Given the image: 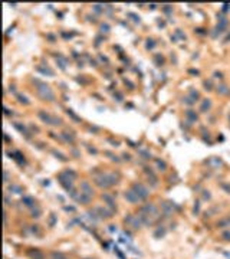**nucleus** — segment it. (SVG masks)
<instances>
[{
    "mask_svg": "<svg viewBox=\"0 0 230 259\" xmlns=\"http://www.w3.org/2000/svg\"><path fill=\"white\" fill-rule=\"evenodd\" d=\"M5 200H6V204H10V199L7 197V196H6V197H5Z\"/></svg>",
    "mask_w": 230,
    "mask_h": 259,
    "instance_id": "a18cd8bd",
    "label": "nucleus"
},
{
    "mask_svg": "<svg viewBox=\"0 0 230 259\" xmlns=\"http://www.w3.org/2000/svg\"><path fill=\"white\" fill-rule=\"evenodd\" d=\"M124 196H125L127 202H130V203H138V202H140V197H138L137 194H135V192H134L132 189H130V190H127Z\"/></svg>",
    "mask_w": 230,
    "mask_h": 259,
    "instance_id": "1a4fd4ad",
    "label": "nucleus"
},
{
    "mask_svg": "<svg viewBox=\"0 0 230 259\" xmlns=\"http://www.w3.org/2000/svg\"><path fill=\"white\" fill-rule=\"evenodd\" d=\"M89 213L92 216H98L99 219H110L114 215V212L111 209H104V207H96L93 212H89Z\"/></svg>",
    "mask_w": 230,
    "mask_h": 259,
    "instance_id": "6e6552de",
    "label": "nucleus"
},
{
    "mask_svg": "<svg viewBox=\"0 0 230 259\" xmlns=\"http://www.w3.org/2000/svg\"><path fill=\"white\" fill-rule=\"evenodd\" d=\"M28 255L30 256L32 259H45V255L39 250V249H29L28 250Z\"/></svg>",
    "mask_w": 230,
    "mask_h": 259,
    "instance_id": "ddd939ff",
    "label": "nucleus"
},
{
    "mask_svg": "<svg viewBox=\"0 0 230 259\" xmlns=\"http://www.w3.org/2000/svg\"><path fill=\"white\" fill-rule=\"evenodd\" d=\"M65 210H66V212H75V209H73V207H71V206H69V207H68V206H65Z\"/></svg>",
    "mask_w": 230,
    "mask_h": 259,
    "instance_id": "a19ab883",
    "label": "nucleus"
},
{
    "mask_svg": "<svg viewBox=\"0 0 230 259\" xmlns=\"http://www.w3.org/2000/svg\"><path fill=\"white\" fill-rule=\"evenodd\" d=\"M124 82H125V83H127V85H130V88H131V89H132V88H134V85H132V83H131V82H130V81H127V79H124Z\"/></svg>",
    "mask_w": 230,
    "mask_h": 259,
    "instance_id": "79ce46f5",
    "label": "nucleus"
},
{
    "mask_svg": "<svg viewBox=\"0 0 230 259\" xmlns=\"http://www.w3.org/2000/svg\"><path fill=\"white\" fill-rule=\"evenodd\" d=\"M124 155V158H127V160H130V154H122Z\"/></svg>",
    "mask_w": 230,
    "mask_h": 259,
    "instance_id": "49530a36",
    "label": "nucleus"
},
{
    "mask_svg": "<svg viewBox=\"0 0 230 259\" xmlns=\"http://www.w3.org/2000/svg\"><path fill=\"white\" fill-rule=\"evenodd\" d=\"M16 98H17V101L20 102V104H25V105H29L30 104V101H29L25 95H22V94H16Z\"/></svg>",
    "mask_w": 230,
    "mask_h": 259,
    "instance_id": "aec40b11",
    "label": "nucleus"
},
{
    "mask_svg": "<svg viewBox=\"0 0 230 259\" xmlns=\"http://www.w3.org/2000/svg\"><path fill=\"white\" fill-rule=\"evenodd\" d=\"M164 233H165V229H164V227H158V229L155 230V233H154V236L161 237V236H164Z\"/></svg>",
    "mask_w": 230,
    "mask_h": 259,
    "instance_id": "393cba45",
    "label": "nucleus"
},
{
    "mask_svg": "<svg viewBox=\"0 0 230 259\" xmlns=\"http://www.w3.org/2000/svg\"><path fill=\"white\" fill-rule=\"evenodd\" d=\"M55 223H56V215L55 213H50V216H49V226H55Z\"/></svg>",
    "mask_w": 230,
    "mask_h": 259,
    "instance_id": "bb28decb",
    "label": "nucleus"
},
{
    "mask_svg": "<svg viewBox=\"0 0 230 259\" xmlns=\"http://www.w3.org/2000/svg\"><path fill=\"white\" fill-rule=\"evenodd\" d=\"M38 117L45 122V124H49V125H52V117H53V115L48 114L46 111H39V112H38Z\"/></svg>",
    "mask_w": 230,
    "mask_h": 259,
    "instance_id": "f8f14e48",
    "label": "nucleus"
},
{
    "mask_svg": "<svg viewBox=\"0 0 230 259\" xmlns=\"http://www.w3.org/2000/svg\"><path fill=\"white\" fill-rule=\"evenodd\" d=\"M79 192H82L83 194H86V196H92L93 192H92V187H91V184L88 182H82L81 183V186H79Z\"/></svg>",
    "mask_w": 230,
    "mask_h": 259,
    "instance_id": "9b49d317",
    "label": "nucleus"
},
{
    "mask_svg": "<svg viewBox=\"0 0 230 259\" xmlns=\"http://www.w3.org/2000/svg\"><path fill=\"white\" fill-rule=\"evenodd\" d=\"M38 71L42 72V73H45V75L48 73L49 77H53V71H50L49 68H42V66H38Z\"/></svg>",
    "mask_w": 230,
    "mask_h": 259,
    "instance_id": "5701e85b",
    "label": "nucleus"
},
{
    "mask_svg": "<svg viewBox=\"0 0 230 259\" xmlns=\"http://www.w3.org/2000/svg\"><path fill=\"white\" fill-rule=\"evenodd\" d=\"M36 91H38V95L42 99H46V101H53V99H55L53 91H52L49 85H46V83H39V87H36Z\"/></svg>",
    "mask_w": 230,
    "mask_h": 259,
    "instance_id": "f03ea898",
    "label": "nucleus"
},
{
    "mask_svg": "<svg viewBox=\"0 0 230 259\" xmlns=\"http://www.w3.org/2000/svg\"><path fill=\"white\" fill-rule=\"evenodd\" d=\"M93 9H95V10H96V12H104L105 6H104V7H102V5H95V6H93Z\"/></svg>",
    "mask_w": 230,
    "mask_h": 259,
    "instance_id": "c9c22d12",
    "label": "nucleus"
},
{
    "mask_svg": "<svg viewBox=\"0 0 230 259\" xmlns=\"http://www.w3.org/2000/svg\"><path fill=\"white\" fill-rule=\"evenodd\" d=\"M105 154L108 155V157H110L111 160H115V161H120V158H118V157H115L114 154H112V153H110V151H105Z\"/></svg>",
    "mask_w": 230,
    "mask_h": 259,
    "instance_id": "f704fd0d",
    "label": "nucleus"
},
{
    "mask_svg": "<svg viewBox=\"0 0 230 259\" xmlns=\"http://www.w3.org/2000/svg\"><path fill=\"white\" fill-rule=\"evenodd\" d=\"M28 232L30 233V235H40V229H39V226L38 225H32L30 227H28Z\"/></svg>",
    "mask_w": 230,
    "mask_h": 259,
    "instance_id": "6ab92c4d",
    "label": "nucleus"
},
{
    "mask_svg": "<svg viewBox=\"0 0 230 259\" xmlns=\"http://www.w3.org/2000/svg\"><path fill=\"white\" fill-rule=\"evenodd\" d=\"M69 196L79 204H88L89 202H91V196H86V194H83L82 192H76L75 189H73L72 192H69Z\"/></svg>",
    "mask_w": 230,
    "mask_h": 259,
    "instance_id": "7ed1b4c3",
    "label": "nucleus"
},
{
    "mask_svg": "<svg viewBox=\"0 0 230 259\" xmlns=\"http://www.w3.org/2000/svg\"><path fill=\"white\" fill-rule=\"evenodd\" d=\"M102 199H104V202L107 203V206L110 207L112 212H114L115 209H117V204H115V199L111 196V194H108V193H105V194H102Z\"/></svg>",
    "mask_w": 230,
    "mask_h": 259,
    "instance_id": "9d476101",
    "label": "nucleus"
},
{
    "mask_svg": "<svg viewBox=\"0 0 230 259\" xmlns=\"http://www.w3.org/2000/svg\"><path fill=\"white\" fill-rule=\"evenodd\" d=\"M66 114L71 117V118H72V120H73L75 122H81V121H82V120H81V118H79V117H78L76 114H75V112L71 110V108H68V110H66Z\"/></svg>",
    "mask_w": 230,
    "mask_h": 259,
    "instance_id": "a211bd4d",
    "label": "nucleus"
},
{
    "mask_svg": "<svg viewBox=\"0 0 230 259\" xmlns=\"http://www.w3.org/2000/svg\"><path fill=\"white\" fill-rule=\"evenodd\" d=\"M128 16H131V19L134 20V22H140V17H138L137 15H134V13H130Z\"/></svg>",
    "mask_w": 230,
    "mask_h": 259,
    "instance_id": "e433bc0d",
    "label": "nucleus"
},
{
    "mask_svg": "<svg viewBox=\"0 0 230 259\" xmlns=\"http://www.w3.org/2000/svg\"><path fill=\"white\" fill-rule=\"evenodd\" d=\"M60 135H62V138L65 140L66 143H69V144H73V143H75V134H73V132L62 131V132H60Z\"/></svg>",
    "mask_w": 230,
    "mask_h": 259,
    "instance_id": "2eb2a0df",
    "label": "nucleus"
},
{
    "mask_svg": "<svg viewBox=\"0 0 230 259\" xmlns=\"http://www.w3.org/2000/svg\"><path fill=\"white\" fill-rule=\"evenodd\" d=\"M93 180L98 184V187L101 189H110L111 186H114L120 182L118 174H115V173H101L98 176H95Z\"/></svg>",
    "mask_w": 230,
    "mask_h": 259,
    "instance_id": "f257e3e1",
    "label": "nucleus"
},
{
    "mask_svg": "<svg viewBox=\"0 0 230 259\" xmlns=\"http://www.w3.org/2000/svg\"><path fill=\"white\" fill-rule=\"evenodd\" d=\"M88 150H89V153H92V154H96V153H98V150L93 148V147H88Z\"/></svg>",
    "mask_w": 230,
    "mask_h": 259,
    "instance_id": "ea45409f",
    "label": "nucleus"
},
{
    "mask_svg": "<svg viewBox=\"0 0 230 259\" xmlns=\"http://www.w3.org/2000/svg\"><path fill=\"white\" fill-rule=\"evenodd\" d=\"M60 124H62V120L59 117H52V125H60Z\"/></svg>",
    "mask_w": 230,
    "mask_h": 259,
    "instance_id": "c85d7f7f",
    "label": "nucleus"
},
{
    "mask_svg": "<svg viewBox=\"0 0 230 259\" xmlns=\"http://www.w3.org/2000/svg\"><path fill=\"white\" fill-rule=\"evenodd\" d=\"M186 115L188 117V118H190V120H193V121H194V120H197V115H196V114H194V112H193V111H187L186 112Z\"/></svg>",
    "mask_w": 230,
    "mask_h": 259,
    "instance_id": "2f4dec72",
    "label": "nucleus"
},
{
    "mask_svg": "<svg viewBox=\"0 0 230 259\" xmlns=\"http://www.w3.org/2000/svg\"><path fill=\"white\" fill-rule=\"evenodd\" d=\"M101 32L108 33V32H110V26H108L107 23H102V25H101Z\"/></svg>",
    "mask_w": 230,
    "mask_h": 259,
    "instance_id": "72a5a7b5",
    "label": "nucleus"
},
{
    "mask_svg": "<svg viewBox=\"0 0 230 259\" xmlns=\"http://www.w3.org/2000/svg\"><path fill=\"white\" fill-rule=\"evenodd\" d=\"M161 209L164 212V215H170V213H173V203L171 202H163L161 203Z\"/></svg>",
    "mask_w": 230,
    "mask_h": 259,
    "instance_id": "dca6fc26",
    "label": "nucleus"
},
{
    "mask_svg": "<svg viewBox=\"0 0 230 259\" xmlns=\"http://www.w3.org/2000/svg\"><path fill=\"white\" fill-rule=\"evenodd\" d=\"M9 190H10V192H13V193H17V194L22 193V187H19V186H10V187H9Z\"/></svg>",
    "mask_w": 230,
    "mask_h": 259,
    "instance_id": "a878e982",
    "label": "nucleus"
},
{
    "mask_svg": "<svg viewBox=\"0 0 230 259\" xmlns=\"http://www.w3.org/2000/svg\"><path fill=\"white\" fill-rule=\"evenodd\" d=\"M140 213H141V215H145V216H150L151 219H155V217L158 216V209H157L154 204L147 203L140 209Z\"/></svg>",
    "mask_w": 230,
    "mask_h": 259,
    "instance_id": "39448f33",
    "label": "nucleus"
},
{
    "mask_svg": "<svg viewBox=\"0 0 230 259\" xmlns=\"http://www.w3.org/2000/svg\"><path fill=\"white\" fill-rule=\"evenodd\" d=\"M125 223L128 225V226H131L132 229H135V230L141 229V226H143V220H141L140 215H138V216L128 215V216L125 217Z\"/></svg>",
    "mask_w": 230,
    "mask_h": 259,
    "instance_id": "0eeeda50",
    "label": "nucleus"
},
{
    "mask_svg": "<svg viewBox=\"0 0 230 259\" xmlns=\"http://www.w3.org/2000/svg\"><path fill=\"white\" fill-rule=\"evenodd\" d=\"M22 203L25 206H28V207H35V199L30 197V196H25L22 199Z\"/></svg>",
    "mask_w": 230,
    "mask_h": 259,
    "instance_id": "f3484780",
    "label": "nucleus"
},
{
    "mask_svg": "<svg viewBox=\"0 0 230 259\" xmlns=\"http://www.w3.org/2000/svg\"><path fill=\"white\" fill-rule=\"evenodd\" d=\"M30 130H32V131H39L38 127H35V125H30Z\"/></svg>",
    "mask_w": 230,
    "mask_h": 259,
    "instance_id": "c03bdc74",
    "label": "nucleus"
},
{
    "mask_svg": "<svg viewBox=\"0 0 230 259\" xmlns=\"http://www.w3.org/2000/svg\"><path fill=\"white\" fill-rule=\"evenodd\" d=\"M208 105H210V102L208 101H204L201 105V111H206V108H208Z\"/></svg>",
    "mask_w": 230,
    "mask_h": 259,
    "instance_id": "4c0bfd02",
    "label": "nucleus"
},
{
    "mask_svg": "<svg viewBox=\"0 0 230 259\" xmlns=\"http://www.w3.org/2000/svg\"><path fill=\"white\" fill-rule=\"evenodd\" d=\"M155 164H157V169H158V170H161V171L165 170V163H164V161H161L160 158H157V160H155Z\"/></svg>",
    "mask_w": 230,
    "mask_h": 259,
    "instance_id": "b1692460",
    "label": "nucleus"
},
{
    "mask_svg": "<svg viewBox=\"0 0 230 259\" xmlns=\"http://www.w3.org/2000/svg\"><path fill=\"white\" fill-rule=\"evenodd\" d=\"M48 38L50 39V42H55V36L53 35H48Z\"/></svg>",
    "mask_w": 230,
    "mask_h": 259,
    "instance_id": "37998d69",
    "label": "nucleus"
},
{
    "mask_svg": "<svg viewBox=\"0 0 230 259\" xmlns=\"http://www.w3.org/2000/svg\"><path fill=\"white\" fill-rule=\"evenodd\" d=\"M52 154L55 155L56 158H59L60 161H66V160H68V158H66V157H65V155H63V154H62L60 151H56V150H52Z\"/></svg>",
    "mask_w": 230,
    "mask_h": 259,
    "instance_id": "412c9836",
    "label": "nucleus"
},
{
    "mask_svg": "<svg viewBox=\"0 0 230 259\" xmlns=\"http://www.w3.org/2000/svg\"><path fill=\"white\" fill-rule=\"evenodd\" d=\"M30 216H32V217H39V216H40V209H38V207H36V209H32Z\"/></svg>",
    "mask_w": 230,
    "mask_h": 259,
    "instance_id": "7c9ffc66",
    "label": "nucleus"
},
{
    "mask_svg": "<svg viewBox=\"0 0 230 259\" xmlns=\"http://www.w3.org/2000/svg\"><path fill=\"white\" fill-rule=\"evenodd\" d=\"M58 180H59V183L62 184V187L65 189L68 193L73 190V182H75V180H72L71 177H68L65 173H63V171H62L59 176H58Z\"/></svg>",
    "mask_w": 230,
    "mask_h": 259,
    "instance_id": "20e7f679",
    "label": "nucleus"
},
{
    "mask_svg": "<svg viewBox=\"0 0 230 259\" xmlns=\"http://www.w3.org/2000/svg\"><path fill=\"white\" fill-rule=\"evenodd\" d=\"M154 59H155V62H157V65H163V62H164V59H163V56H160V55H155L154 56Z\"/></svg>",
    "mask_w": 230,
    "mask_h": 259,
    "instance_id": "473e14b6",
    "label": "nucleus"
},
{
    "mask_svg": "<svg viewBox=\"0 0 230 259\" xmlns=\"http://www.w3.org/2000/svg\"><path fill=\"white\" fill-rule=\"evenodd\" d=\"M13 127L16 128V130H19L20 131V134H23L26 138H30V134H29V130L23 124H19V122H13Z\"/></svg>",
    "mask_w": 230,
    "mask_h": 259,
    "instance_id": "4468645a",
    "label": "nucleus"
},
{
    "mask_svg": "<svg viewBox=\"0 0 230 259\" xmlns=\"http://www.w3.org/2000/svg\"><path fill=\"white\" fill-rule=\"evenodd\" d=\"M50 259H66V256L63 254H60V252H52L50 254Z\"/></svg>",
    "mask_w": 230,
    "mask_h": 259,
    "instance_id": "4be33fe9",
    "label": "nucleus"
},
{
    "mask_svg": "<svg viewBox=\"0 0 230 259\" xmlns=\"http://www.w3.org/2000/svg\"><path fill=\"white\" fill-rule=\"evenodd\" d=\"M132 190L135 192V194H137L138 197H140V200H144V199L148 197V193H150V190H148L144 184H141V183H134L132 184Z\"/></svg>",
    "mask_w": 230,
    "mask_h": 259,
    "instance_id": "423d86ee",
    "label": "nucleus"
},
{
    "mask_svg": "<svg viewBox=\"0 0 230 259\" xmlns=\"http://www.w3.org/2000/svg\"><path fill=\"white\" fill-rule=\"evenodd\" d=\"M145 48L147 49H154L155 48V42H154L153 39H148V42L145 43Z\"/></svg>",
    "mask_w": 230,
    "mask_h": 259,
    "instance_id": "cd10ccee",
    "label": "nucleus"
},
{
    "mask_svg": "<svg viewBox=\"0 0 230 259\" xmlns=\"http://www.w3.org/2000/svg\"><path fill=\"white\" fill-rule=\"evenodd\" d=\"M140 154L143 155L144 158H151V153L147 151V150H140Z\"/></svg>",
    "mask_w": 230,
    "mask_h": 259,
    "instance_id": "c756f323",
    "label": "nucleus"
},
{
    "mask_svg": "<svg viewBox=\"0 0 230 259\" xmlns=\"http://www.w3.org/2000/svg\"><path fill=\"white\" fill-rule=\"evenodd\" d=\"M9 180H10V174H9V171L7 170H5V182L7 183Z\"/></svg>",
    "mask_w": 230,
    "mask_h": 259,
    "instance_id": "58836bf2",
    "label": "nucleus"
}]
</instances>
